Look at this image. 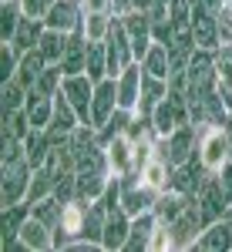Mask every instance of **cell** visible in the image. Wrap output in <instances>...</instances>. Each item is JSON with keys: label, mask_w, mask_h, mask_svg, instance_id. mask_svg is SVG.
<instances>
[{"label": "cell", "mask_w": 232, "mask_h": 252, "mask_svg": "<svg viewBox=\"0 0 232 252\" xmlns=\"http://www.w3.org/2000/svg\"><path fill=\"white\" fill-rule=\"evenodd\" d=\"M155 152L162 158H168L172 165H185V161L199 158V128L195 125H178L172 135L155 141Z\"/></svg>", "instance_id": "cell-1"}, {"label": "cell", "mask_w": 232, "mask_h": 252, "mask_svg": "<svg viewBox=\"0 0 232 252\" xmlns=\"http://www.w3.org/2000/svg\"><path fill=\"white\" fill-rule=\"evenodd\" d=\"M229 158H232V141L226 125H209V128L199 131V161L209 172H219Z\"/></svg>", "instance_id": "cell-2"}, {"label": "cell", "mask_w": 232, "mask_h": 252, "mask_svg": "<svg viewBox=\"0 0 232 252\" xmlns=\"http://www.w3.org/2000/svg\"><path fill=\"white\" fill-rule=\"evenodd\" d=\"M104 47H108V78H118V74L135 61V47H132V37H128L121 17H115L108 37H104Z\"/></svg>", "instance_id": "cell-3"}, {"label": "cell", "mask_w": 232, "mask_h": 252, "mask_svg": "<svg viewBox=\"0 0 232 252\" xmlns=\"http://www.w3.org/2000/svg\"><path fill=\"white\" fill-rule=\"evenodd\" d=\"M31 178H34V165L27 158H20L14 165H3V189H0V205H17L27 202L31 192Z\"/></svg>", "instance_id": "cell-4"}, {"label": "cell", "mask_w": 232, "mask_h": 252, "mask_svg": "<svg viewBox=\"0 0 232 252\" xmlns=\"http://www.w3.org/2000/svg\"><path fill=\"white\" fill-rule=\"evenodd\" d=\"M185 78H189V88H185V91H199V94L219 91V74H215V51H202V47H195L192 61H189V67H185Z\"/></svg>", "instance_id": "cell-5"}, {"label": "cell", "mask_w": 232, "mask_h": 252, "mask_svg": "<svg viewBox=\"0 0 232 252\" xmlns=\"http://www.w3.org/2000/svg\"><path fill=\"white\" fill-rule=\"evenodd\" d=\"M155 198H158V192L148 189V185L141 182V175H138V172L121 175V209L132 215V219L141 215V212H152Z\"/></svg>", "instance_id": "cell-6"}, {"label": "cell", "mask_w": 232, "mask_h": 252, "mask_svg": "<svg viewBox=\"0 0 232 252\" xmlns=\"http://www.w3.org/2000/svg\"><path fill=\"white\" fill-rule=\"evenodd\" d=\"M88 205H91V202H84V198H71V202H64L61 222H58V229H54V242H58V249H64L71 239H84Z\"/></svg>", "instance_id": "cell-7"}, {"label": "cell", "mask_w": 232, "mask_h": 252, "mask_svg": "<svg viewBox=\"0 0 232 252\" xmlns=\"http://www.w3.org/2000/svg\"><path fill=\"white\" fill-rule=\"evenodd\" d=\"M61 91L67 94V101L74 104L81 125H91V97H95V81L88 74H64Z\"/></svg>", "instance_id": "cell-8"}, {"label": "cell", "mask_w": 232, "mask_h": 252, "mask_svg": "<svg viewBox=\"0 0 232 252\" xmlns=\"http://www.w3.org/2000/svg\"><path fill=\"white\" fill-rule=\"evenodd\" d=\"M118 111V81L104 78L95 84V97H91V125L98 131L111 121V115Z\"/></svg>", "instance_id": "cell-9"}, {"label": "cell", "mask_w": 232, "mask_h": 252, "mask_svg": "<svg viewBox=\"0 0 232 252\" xmlns=\"http://www.w3.org/2000/svg\"><path fill=\"white\" fill-rule=\"evenodd\" d=\"M101 145H104V155H108V172L115 178L135 172V141L128 135H115L108 141H101Z\"/></svg>", "instance_id": "cell-10"}, {"label": "cell", "mask_w": 232, "mask_h": 252, "mask_svg": "<svg viewBox=\"0 0 232 252\" xmlns=\"http://www.w3.org/2000/svg\"><path fill=\"white\" fill-rule=\"evenodd\" d=\"M81 20H84V3L81 0H54V7L44 17V27L74 34V31H81Z\"/></svg>", "instance_id": "cell-11"}, {"label": "cell", "mask_w": 232, "mask_h": 252, "mask_svg": "<svg viewBox=\"0 0 232 252\" xmlns=\"http://www.w3.org/2000/svg\"><path fill=\"white\" fill-rule=\"evenodd\" d=\"M115 81H118V108L138 111V101H141V81H145V67H141V61H132Z\"/></svg>", "instance_id": "cell-12"}, {"label": "cell", "mask_w": 232, "mask_h": 252, "mask_svg": "<svg viewBox=\"0 0 232 252\" xmlns=\"http://www.w3.org/2000/svg\"><path fill=\"white\" fill-rule=\"evenodd\" d=\"M128 232H132V215L125 212V209L108 212L104 215V229H101V249L104 252H125Z\"/></svg>", "instance_id": "cell-13"}, {"label": "cell", "mask_w": 232, "mask_h": 252, "mask_svg": "<svg viewBox=\"0 0 232 252\" xmlns=\"http://www.w3.org/2000/svg\"><path fill=\"white\" fill-rule=\"evenodd\" d=\"M17 239L24 242V249H27V252H51V249H58V242H54V229H51L47 222H40L34 212L27 215V222L20 225Z\"/></svg>", "instance_id": "cell-14"}, {"label": "cell", "mask_w": 232, "mask_h": 252, "mask_svg": "<svg viewBox=\"0 0 232 252\" xmlns=\"http://www.w3.org/2000/svg\"><path fill=\"white\" fill-rule=\"evenodd\" d=\"M195 249L202 252H229L232 249V219H219L212 225H205L202 235H199V242H195Z\"/></svg>", "instance_id": "cell-15"}, {"label": "cell", "mask_w": 232, "mask_h": 252, "mask_svg": "<svg viewBox=\"0 0 232 252\" xmlns=\"http://www.w3.org/2000/svg\"><path fill=\"white\" fill-rule=\"evenodd\" d=\"M172 161H168V158H162L158 155V152H155L152 158H148V161H145V165H141V182H145V185H148V189H155V192H165V189H168V185H172Z\"/></svg>", "instance_id": "cell-16"}, {"label": "cell", "mask_w": 232, "mask_h": 252, "mask_svg": "<svg viewBox=\"0 0 232 252\" xmlns=\"http://www.w3.org/2000/svg\"><path fill=\"white\" fill-rule=\"evenodd\" d=\"M189 205H192V198H189V195L175 192V189H165V192H158L152 212H155V219H158V222H168V225H172V222L185 212Z\"/></svg>", "instance_id": "cell-17"}, {"label": "cell", "mask_w": 232, "mask_h": 252, "mask_svg": "<svg viewBox=\"0 0 232 252\" xmlns=\"http://www.w3.org/2000/svg\"><path fill=\"white\" fill-rule=\"evenodd\" d=\"M88 44H91V40L84 37L81 31H74V34L67 37V51H64V58H61V71H64V74H84V67H88Z\"/></svg>", "instance_id": "cell-18"}, {"label": "cell", "mask_w": 232, "mask_h": 252, "mask_svg": "<svg viewBox=\"0 0 232 252\" xmlns=\"http://www.w3.org/2000/svg\"><path fill=\"white\" fill-rule=\"evenodd\" d=\"M192 40H195V47H202V51H215L222 44V37H219V17L192 14Z\"/></svg>", "instance_id": "cell-19"}, {"label": "cell", "mask_w": 232, "mask_h": 252, "mask_svg": "<svg viewBox=\"0 0 232 252\" xmlns=\"http://www.w3.org/2000/svg\"><path fill=\"white\" fill-rule=\"evenodd\" d=\"M158 219L155 212H141L132 219V232H128V242H125V252H148V239H152Z\"/></svg>", "instance_id": "cell-20"}, {"label": "cell", "mask_w": 232, "mask_h": 252, "mask_svg": "<svg viewBox=\"0 0 232 252\" xmlns=\"http://www.w3.org/2000/svg\"><path fill=\"white\" fill-rule=\"evenodd\" d=\"M162 97H168V81H165V78H155V74H145V81H141V101H138V115H148V118H152L155 104H158Z\"/></svg>", "instance_id": "cell-21"}, {"label": "cell", "mask_w": 232, "mask_h": 252, "mask_svg": "<svg viewBox=\"0 0 232 252\" xmlns=\"http://www.w3.org/2000/svg\"><path fill=\"white\" fill-rule=\"evenodd\" d=\"M141 67H145V74H155V78H172V58H168V44H162V40H155L152 47H148V54L141 58Z\"/></svg>", "instance_id": "cell-22"}, {"label": "cell", "mask_w": 232, "mask_h": 252, "mask_svg": "<svg viewBox=\"0 0 232 252\" xmlns=\"http://www.w3.org/2000/svg\"><path fill=\"white\" fill-rule=\"evenodd\" d=\"M44 67H47V61H44V54H40L37 47H34V51H24V54H20V64H17V74H14V78H17L24 88H34Z\"/></svg>", "instance_id": "cell-23"}, {"label": "cell", "mask_w": 232, "mask_h": 252, "mask_svg": "<svg viewBox=\"0 0 232 252\" xmlns=\"http://www.w3.org/2000/svg\"><path fill=\"white\" fill-rule=\"evenodd\" d=\"M108 182H111L108 172H77V198L98 202L104 195V189H108Z\"/></svg>", "instance_id": "cell-24"}, {"label": "cell", "mask_w": 232, "mask_h": 252, "mask_svg": "<svg viewBox=\"0 0 232 252\" xmlns=\"http://www.w3.org/2000/svg\"><path fill=\"white\" fill-rule=\"evenodd\" d=\"M111 24H115V14L111 10H88L84 20H81V34L88 40H104L108 31H111Z\"/></svg>", "instance_id": "cell-25"}, {"label": "cell", "mask_w": 232, "mask_h": 252, "mask_svg": "<svg viewBox=\"0 0 232 252\" xmlns=\"http://www.w3.org/2000/svg\"><path fill=\"white\" fill-rule=\"evenodd\" d=\"M51 138H47V131L44 128H31V135L24 138V155H27V161L37 168V165H44L47 161V155H51Z\"/></svg>", "instance_id": "cell-26"}, {"label": "cell", "mask_w": 232, "mask_h": 252, "mask_svg": "<svg viewBox=\"0 0 232 252\" xmlns=\"http://www.w3.org/2000/svg\"><path fill=\"white\" fill-rule=\"evenodd\" d=\"M24 108H27V118H31V125H34V128H47V125H51V118H54V97L31 91Z\"/></svg>", "instance_id": "cell-27"}, {"label": "cell", "mask_w": 232, "mask_h": 252, "mask_svg": "<svg viewBox=\"0 0 232 252\" xmlns=\"http://www.w3.org/2000/svg\"><path fill=\"white\" fill-rule=\"evenodd\" d=\"M67 37L71 34H64V31H44L37 40V51L44 54V61L47 64H61V58H64V51H67Z\"/></svg>", "instance_id": "cell-28"}, {"label": "cell", "mask_w": 232, "mask_h": 252, "mask_svg": "<svg viewBox=\"0 0 232 252\" xmlns=\"http://www.w3.org/2000/svg\"><path fill=\"white\" fill-rule=\"evenodd\" d=\"M31 215V202H17V205H3V219H0V232H3V242L17 239L20 225L27 222Z\"/></svg>", "instance_id": "cell-29"}, {"label": "cell", "mask_w": 232, "mask_h": 252, "mask_svg": "<svg viewBox=\"0 0 232 252\" xmlns=\"http://www.w3.org/2000/svg\"><path fill=\"white\" fill-rule=\"evenodd\" d=\"M47 27H44V20H34V17H24L20 20V27H17V34H14V47H17L20 54L24 51H34L37 47V40H40V34H44Z\"/></svg>", "instance_id": "cell-30"}, {"label": "cell", "mask_w": 232, "mask_h": 252, "mask_svg": "<svg viewBox=\"0 0 232 252\" xmlns=\"http://www.w3.org/2000/svg\"><path fill=\"white\" fill-rule=\"evenodd\" d=\"M84 74L95 84L108 78V47H104V40H91L88 44V67H84Z\"/></svg>", "instance_id": "cell-31"}, {"label": "cell", "mask_w": 232, "mask_h": 252, "mask_svg": "<svg viewBox=\"0 0 232 252\" xmlns=\"http://www.w3.org/2000/svg\"><path fill=\"white\" fill-rule=\"evenodd\" d=\"M24 10H20V0H0V40H14Z\"/></svg>", "instance_id": "cell-32"}, {"label": "cell", "mask_w": 232, "mask_h": 252, "mask_svg": "<svg viewBox=\"0 0 232 252\" xmlns=\"http://www.w3.org/2000/svg\"><path fill=\"white\" fill-rule=\"evenodd\" d=\"M27 94H31V88H24L17 78L3 81V88H0V108L3 111H20L27 104Z\"/></svg>", "instance_id": "cell-33"}, {"label": "cell", "mask_w": 232, "mask_h": 252, "mask_svg": "<svg viewBox=\"0 0 232 252\" xmlns=\"http://www.w3.org/2000/svg\"><path fill=\"white\" fill-rule=\"evenodd\" d=\"M61 81H64V71H61V64H47V67L40 71L37 84H34L31 91H37V94H47V97H54V94L61 91Z\"/></svg>", "instance_id": "cell-34"}, {"label": "cell", "mask_w": 232, "mask_h": 252, "mask_svg": "<svg viewBox=\"0 0 232 252\" xmlns=\"http://www.w3.org/2000/svg\"><path fill=\"white\" fill-rule=\"evenodd\" d=\"M31 118H27V108H20V111H3V135H14V138H24L31 135Z\"/></svg>", "instance_id": "cell-35"}, {"label": "cell", "mask_w": 232, "mask_h": 252, "mask_svg": "<svg viewBox=\"0 0 232 252\" xmlns=\"http://www.w3.org/2000/svg\"><path fill=\"white\" fill-rule=\"evenodd\" d=\"M215 74H219V88H232V44L215 47Z\"/></svg>", "instance_id": "cell-36"}, {"label": "cell", "mask_w": 232, "mask_h": 252, "mask_svg": "<svg viewBox=\"0 0 232 252\" xmlns=\"http://www.w3.org/2000/svg\"><path fill=\"white\" fill-rule=\"evenodd\" d=\"M172 249H175L172 225H168V222H158L155 232H152V239H148V252H172Z\"/></svg>", "instance_id": "cell-37"}, {"label": "cell", "mask_w": 232, "mask_h": 252, "mask_svg": "<svg viewBox=\"0 0 232 252\" xmlns=\"http://www.w3.org/2000/svg\"><path fill=\"white\" fill-rule=\"evenodd\" d=\"M51 7H54V0H20V10H24V17H34V20H44Z\"/></svg>", "instance_id": "cell-38"}, {"label": "cell", "mask_w": 232, "mask_h": 252, "mask_svg": "<svg viewBox=\"0 0 232 252\" xmlns=\"http://www.w3.org/2000/svg\"><path fill=\"white\" fill-rule=\"evenodd\" d=\"M219 37H222V44H232V3L219 10Z\"/></svg>", "instance_id": "cell-39"}, {"label": "cell", "mask_w": 232, "mask_h": 252, "mask_svg": "<svg viewBox=\"0 0 232 252\" xmlns=\"http://www.w3.org/2000/svg\"><path fill=\"white\" fill-rule=\"evenodd\" d=\"M215 178H219V185H222V192H226V198H229V205H232V158L215 172Z\"/></svg>", "instance_id": "cell-40"}, {"label": "cell", "mask_w": 232, "mask_h": 252, "mask_svg": "<svg viewBox=\"0 0 232 252\" xmlns=\"http://www.w3.org/2000/svg\"><path fill=\"white\" fill-rule=\"evenodd\" d=\"M84 3V14L88 10H111V0H81Z\"/></svg>", "instance_id": "cell-41"}, {"label": "cell", "mask_w": 232, "mask_h": 252, "mask_svg": "<svg viewBox=\"0 0 232 252\" xmlns=\"http://www.w3.org/2000/svg\"><path fill=\"white\" fill-rule=\"evenodd\" d=\"M222 3H232V0H222Z\"/></svg>", "instance_id": "cell-42"}]
</instances>
